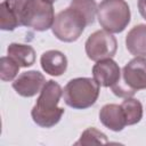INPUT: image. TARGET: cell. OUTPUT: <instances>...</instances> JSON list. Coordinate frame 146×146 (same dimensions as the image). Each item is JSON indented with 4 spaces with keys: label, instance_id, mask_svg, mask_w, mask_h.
<instances>
[{
    "label": "cell",
    "instance_id": "6da1fadb",
    "mask_svg": "<svg viewBox=\"0 0 146 146\" xmlns=\"http://www.w3.org/2000/svg\"><path fill=\"white\" fill-rule=\"evenodd\" d=\"M62 96L63 89L54 80H48L31 111L34 123L41 128H51L56 125L65 112L63 107H58Z\"/></svg>",
    "mask_w": 146,
    "mask_h": 146
},
{
    "label": "cell",
    "instance_id": "7a4b0ae2",
    "mask_svg": "<svg viewBox=\"0 0 146 146\" xmlns=\"http://www.w3.org/2000/svg\"><path fill=\"white\" fill-rule=\"evenodd\" d=\"M99 84L92 78H75L63 89V98L67 106L74 110L91 107L99 96Z\"/></svg>",
    "mask_w": 146,
    "mask_h": 146
},
{
    "label": "cell",
    "instance_id": "3957f363",
    "mask_svg": "<svg viewBox=\"0 0 146 146\" xmlns=\"http://www.w3.org/2000/svg\"><path fill=\"white\" fill-rule=\"evenodd\" d=\"M100 26L110 33H121L130 23L131 13L125 0H102L97 7Z\"/></svg>",
    "mask_w": 146,
    "mask_h": 146
},
{
    "label": "cell",
    "instance_id": "277c9868",
    "mask_svg": "<svg viewBox=\"0 0 146 146\" xmlns=\"http://www.w3.org/2000/svg\"><path fill=\"white\" fill-rule=\"evenodd\" d=\"M55 21V13L51 2L46 0H25L21 10L22 26L31 27L34 31L43 32L51 29Z\"/></svg>",
    "mask_w": 146,
    "mask_h": 146
},
{
    "label": "cell",
    "instance_id": "5b68a950",
    "mask_svg": "<svg viewBox=\"0 0 146 146\" xmlns=\"http://www.w3.org/2000/svg\"><path fill=\"white\" fill-rule=\"evenodd\" d=\"M87 25L82 14L70 6L55 16L51 31L58 40L63 42H73L81 36Z\"/></svg>",
    "mask_w": 146,
    "mask_h": 146
},
{
    "label": "cell",
    "instance_id": "8992f818",
    "mask_svg": "<svg viewBox=\"0 0 146 146\" xmlns=\"http://www.w3.org/2000/svg\"><path fill=\"white\" fill-rule=\"evenodd\" d=\"M84 49L89 59L98 62L100 59L112 58L115 55L117 41L112 33L105 30H98L88 36Z\"/></svg>",
    "mask_w": 146,
    "mask_h": 146
},
{
    "label": "cell",
    "instance_id": "52a82bcc",
    "mask_svg": "<svg viewBox=\"0 0 146 146\" xmlns=\"http://www.w3.org/2000/svg\"><path fill=\"white\" fill-rule=\"evenodd\" d=\"M122 82L132 92L146 89V57L137 56L124 65Z\"/></svg>",
    "mask_w": 146,
    "mask_h": 146
},
{
    "label": "cell",
    "instance_id": "ba28073f",
    "mask_svg": "<svg viewBox=\"0 0 146 146\" xmlns=\"http://www.w3.org/2000/svg\"><path fill=\"white\" fill-rule=\"evenodd\" d=\"M121 68L112 58H105L96 62L92 67V76L95 81L105 88H113L121 80Z\"/></svg>",
    "mask_w": 146,
    "mask_h": 146
},
{
    "label": "cell",
    "instance_id": "9c48e42d",
    "mask_svg": "<svg viewBox=\"0 0 146 146\" xmlns=\"http://www.w3.org/2000/svg\"><path fill=\"white\" fill-rule=\"evenodd\" d=\"M46 78L39 71H26L21 73L13 82L14 90L22 97H33L40 92L46 84Z\"/></svg>",
    "mask_w": 146,
    "mask_h": 146
},
{
    "label": "cell",
    "instance_id": "30bf717a",
    "mask_svg": "<svg viewBox=\"0 0 146 146\" xmlns=\"http://www.w3.org/2000/svg\"><path fill=\"white\" fill-rule=\"evenodd\" d=\"M25 0H3L0 3V29L14 31L21 24V10Z\"/></svg>",
    "mask_w": 146,
    "mask_h": 146
},
{
    "label": "cell",
    "instance_id": "8fae6325",
    "mask_svg": "<svg viewBox=\"0 0 146 146\" xmlns=\"http://www.w3.org/2000/svg\"><path fill=\"white\" fill-rule=\"evenodd\" d=\"M99 120L107 129L119 132L127 125L125 116L121 105L106 104L99 111Z\"/></svg>",
    "mask_w": 146,
    "mask_h": 146
},
{
    "label": "cell",
    "instance_id": "7c38bea8",
    "mask_svg": "<svg viewBox=\"0 0 146 146\" xmlns=\"http://www.w3.org/2000/svg\"><path fill=\"white\" fill-rule=\"evenodd\" d=\"M40 64L47 74L59 76L65 73L67 68V58L59 50H47L41 55Z\"/></svg>",
    "mask_w": 146,
    "mask_h": 146
},
{
    "label": "cell",
    "instance_id": "4fadbf2b",
    "mask_svg": "<svg viewBox=\"0 0 146 146\" xmlns=\"http://www.w3.org/2000/svg\"><path fill=\"white\" fill-rule=\"evenodd\" d=\"M125 47L131 55L146 57V24L136 25L128 32Z\"/></svg>",
    "mask_w": 146,
    "mask_h": 146
},
{
    "label": "cell",
    "instance_id": "5bb4252c",
    "mask_svg": "<svg viewBox=\"0 0 146 146\" xmlns=\"http://www.w3.org/2000/svg\"><path fill=\"white\" fill-rule=\"evenodd\" d=\"M7 55L21 67H30L35 62V50L30 44L10 43L7 48Z\"/></svg>",
    "mask_w": 146,
    "mask_h": 146
},
{
    "label": "cell",
    "instance_id": "9a60e30c",
    "mask_svg": "<svg viewBox=\"0 0 146 146\" xmlns=\"http://www.w3.org/2000/svg\"><path fill=\"white\" fill-rule=\"evenodd\" d=\"M121 107L123 110L127 125H132L138 123L143 117V105L138 99L127 97L122 103Z\"/></svg>",
    "mask_w": 146,
    "mask_h": 146
},
{
    "label": "cell",
    "instance_id": "2e32d148",
    "mask_svg": "<svg viewBox=\"0 0 146 146\" xmlns=\"http://www.w3.org/2000/svg\"><path fill=\"white\" fill-rule=\"evenodd\" d=\"M70 6L82 14L88 25L95 22V16L97 14V7H98L95 0H72Z\"/></svg>",
    "mask_w": 146,
    "mask_h": 146
},
{
    "label": "cell",
    "instance_id": "e0dca14e",
    "mask_svg": "<svg viewBox=\"0 0 146 146\" xmlns=\"http://www.w3.org/2000/svg\"><path fill=\"white\" fill-rule=\"evenodd\" d=\"M107 143H108L107 136L104 132L91 127V128L86 129L81 133L80 139L75 143V145H99V144L102 145V144H107Z\"/></svg>",
    "mask_w": 146,
    "mask_h": 146
},
{
    "label": "cell",
    "instance_id": "ac0fdd59",
    "mask_svg": "<svg viewBox=\"0 0 146 146\" xmlns=\"http://www.w3.org/2000/svg\"><path fill=\"white\" fill-rule=\"evenodd\" d=\"M19 65L9 56H3L0 59V79L5 82L11 81L19 72Z\"/></svg>",
    "mask_w": 146,
    "mask_h": 146
},
{
    "label": "cell",
    "instance_id": "d6986e66",
    "mask_svg": "<svg viewBox=\"0 0 146 146\" xmlns=\"http://www.w3.org/2000/svg\"><path fill=\"white\" fill-rule=\"evenodd\" d=\"M137 6H138V11L141 15V17L146 19V0H138Z\"/></svg>",
    "mask_w": 146,
    "mask_h": 146
},
{
    "label": "cell",
    "instance_id": "ffe728a7",
    "mask_svg": "<svg viewBox=\"0 0 146 146\" xmlns=\"http://www.w3.org/2000/svg\"><path fill=\"white\" fill-rule=\"evenodd\" d=\"M46 1H48V2H51V3H54L56 0H46Z\"/></svg>",
    "mask_w": 146,
    "mask_h": 146
}]
</instances>
